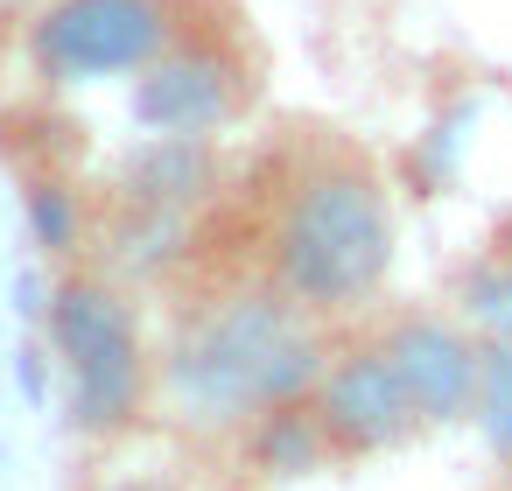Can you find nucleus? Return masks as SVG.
<instances>
[{"label": "nucleus", "mask_w": 512, "mask_h": 491, "mask_svg": "<svg viewBox=\"0 0 512 491\" xmlns=\"http://www.w3.org/2000/svg\"><path fill=\"white\" fill-rule=\"evenodd\" d=\"M323 372L330 351L316 337V316L281 288H239L176 330L162 358V393L190 428L218 435L316 400Z\"/></svg>", "instance_id": "obj_1"}, {"label": "nucleus", "mask_w": 512, "mask_h": 491, "mask_svg": "<svg viewBox=\"0 0 512 491\" xmlns=\"http://www.w3.org/2000/svg\"><path fill=\"white\" fill-rule=\"evenodd\" d=\"M393 267V204L358 155H316L281 197L274 218V288L309 316L372 302Z\"/></svg>", "instance_id": "obj_2"}, {"label": "nucleus", "mask_w": 512, "mask_h": 491, "mask_svg": "<svg viewBox=\"0 0 512 491\" xmlns=\"http://www.w3.org/2000/svg\"><path fill=\"white\" fill-rule=\"evenodd\" d=\"M50 351L64 365L71 421L85 435H120L148 400V344L134 302L106 274H64L50 288Z\"/></svg>", "instance_id": "obj_3"}, {"label": "nucleus", "mask_w": 512, "mask_h": 491, "mask_svg": "<svg viewBox=\"0 0 512 491\" xmlns=\"http://www.w3.org/2000/svg\"><path fill=\"white\" fill-rule=\"evenodd\" d=\"M183 43L176 0H43L29 22V64L50 85L141 78Z\"/></svg>", "instance_id": "obj_4"}, {"label": "nucleus", "mask_w": 512, "mask_h": 491, "mask_svg": "<svg viewBox=\"0 0 512 491\" xmlns=\"http://www.w3.org/2000/svg\"><path fill=\"white\" fill-rule=\"evenodd\" d=\"M253 99V71L218 43H176L155 71L134 78V120L155 141H211Z\"/></svg>", "instance_id": "obj_5"}, {"label": "nucleus", "mask_w": 512, "mask_h": 491, "mask_svg": "<svg viewBox=\"0 0 512 491\" xmlns=\"http://www.w3.org/2000/svg\"><path fill=\"white\" fill-rule=\"evenodd\" d=\"M316 414H323L337 456H386V449H400V442H414L428 428L414 393H407V379L393 372L386 344L337 351L323 386H316Z\"/></svg>", "instance_id": "obj_6"}, {"label": "nucleus", "mask_w": 512, "mask_h": 491, "mask_svg": "<svg viewBox=\"0 0 512 491\" xmlns=\"http://www.w3.org/2000/svg\"><path fill=\"white\" fill-rule=\"evenodd\" d=\"M379 344H386L393 372L407 379V393H414V407H421L428 428H449V421H470V414H477L484 344H477L463 323L414 309V316H393Z\"/></svg>", "instance_id": "obj_7"}, {"label": "nucleus", "mask_w": 512, "mask_h": 491, "mask_svg": "<svg viewBox=\"0 0 512 491\" xmlns=\"http://www.w3.org/2000/svg\"><path fill=\"white\" fill-rule=\"evenodd\" d=\"M246 456H253V470L260 477H316L337 449H330V428H323V414H316V400H302V407H281V414H260L253 428H246Z\"/></svg>", "instance_id": "obj_8"}, {"label": "nucleus", "mask_w": 512, "mask_h": 491, "mask_svg": "<svg viewBox=\"0 0 512 491\" xmlns=\"http://www.w3.org/2000/svg\"><path fill=\"white\" fill-rule=\"evenodd\" d=\"M456 302H463V323H470L484 344H512V253L477 260V267L463 274Z\"/></svg>", "instance_id": "obj_9"}, {"label": "nucleus", "mask_w": 512, "mask_h": 491, "mask_svg": "<svg viewBox=\"0 0 512 491\" xmlns=\"http://www.w3.org/2000/svg\"><path fill=\"white\" fill-rule=\"evenodd\" d=\"M498 463H512V344H484V379H477V414Z\"/></svg>", "instance_id": "obj_10"}, {"label": "nucleus", "mask_w": 512, "mask_h": 491, "mask_svg": "<svg viewBox=\"0 0 512 491\" xmlns=\"http://www.w3.org/2000/svg\"><path fill=\"white\" fill-rule=\"evenodd\" d=\"M29 232H36V246L43 253H71L78 246V197L64 190V183H29Z\"/></svg>", "instance_id": "obj_11"}, {"label": "nucleus", "mask_w": 512, "mask_h": 491, "mask_svg": "<svg viewBox=\"0 0 512 491\" xmlns=\"http://www.w3.org/2000/svg\"><path fill=\"white\" fill-rule=\"evenodd\" d=\"M106 491H169V484H148V477H127V484H106Z\"/></svg>", "instance_id": "obj_12"}, {"label": "nucleus", "mask_w": 512, "mask_h": 491, "mask_svg": "<svg viewBox=\"0 0 512 491\" xmlns=\"http://www.w3.org/2000/svg\"><path fill=\"white\" fill-rule=\"evenodd\" d=\"M505 253H512V225H505Z\"/></svg>", "instance_id": "obj_13"}]
</instances>
